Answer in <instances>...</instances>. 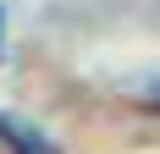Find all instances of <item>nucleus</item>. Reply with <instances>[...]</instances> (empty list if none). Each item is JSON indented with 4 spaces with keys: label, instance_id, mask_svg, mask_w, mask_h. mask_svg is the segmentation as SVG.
Returning a JSON list of instances; mask_svg holds the SVG:
<instances>
[{
    "label": "nucleus",
    "instance_id": "nucleus-1",
    "mask_svg": "<svg viewBox=\"0 0 160 154\" xmlns=\"http://www.w3.org/2000/svg\"><path fill=\"white\" fill-rule=\"evenodd\" d=\"M149 94H155V105H160V83H155V88H149Z\"/></svg>",
    "mask_w": 160,
    "mask_h": 154
}]
</instances>
